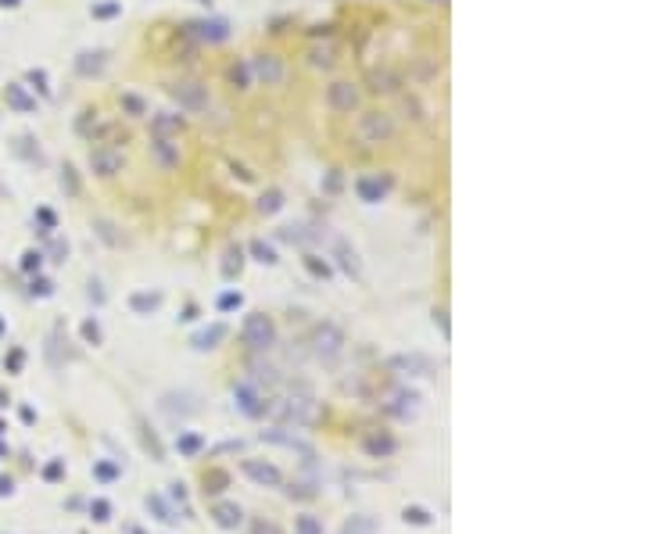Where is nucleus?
<instances>
[{
    "label": "nucleus",
    "mask_w": 645,
    "mask_h": 534,
    "mask_svg": "<svg viewBox=\"0 0 645 534\" xmlns=\"http://www.w3.org/2000/svg\"><path fill=\"white\" fill-rule=\"evenodd\" d=\"M244 473L255 477L258 484H280V470H276V466H265V463H255V459L244 463Z\"/></svg>",
    "instance_id": "obj_1"
},
{
    "label": "nucleus",
    "mask_w": 645,
    "mask_h": 534,
    "mask_svg": "<svg viewBox=\"0 0 645 534\" xmlns=\"http://www.w3.org/2000/svg\"><path fill=\"white\" fill-rule=\"evenodd\" d=\"M219 523H222V527H233V523H240V509H233V506H222V509H219Z\"/></svg>",
    "instance_id": "obj_2"
},
{
    "label": "nucleus",
    "mask_w": 645,
    "mask_h": 534,
    "mask_svg": "<svg viewBox=\"0 0 645 534\" xmlns=\"http://www.w3.org/2000/svg\"><path fill=\"white\" fill-rule=\"evenodd\" d=\"M298 530H301V534H322L319 523H315L312 516H301V520H298Z\"/></svg>",
    "instance_id": "obj_3"
},
{
    "label": "nucleus",
    "mask_w": 645,
    "mask_h": 534,
    "mask_svg": "<svg viewBox=\"0 0 645 534\" xmlns=\"http://www.w3.org/2000/svg\"><path fill=\"white\" fill-rule=\"evenodd\" d=\"M405 520H412V523H430V513H427V509H405Z\"/></svg>",
    "instance_id": "obj_4"
},
{
    "label": "nucleus",
    "mask_w": 645,
    "mask_h": 534,
    "mask_svg": "<svg viewBox=\"0 0 645 534\" xmlns=\"http://www.w3.org/2000/svg\"><path fill=\"white\" fill-rule=\"evenodd\" d=\"M179 448H183V452H197V448H201V441H197V437H183V441H179Z\"/></svg>",
    "instance_id": "obj_5"
},
{
    "label": "nucleus",
    "mask_w": 645,
    "mask_h": 534,
    "mask_svg": "<svg viewBox=\"0 0 645 534\" xmlns=\"http://www.w3.org/2000/svg\"><path fill=\"white\" fill-rule=\"evenodd\" d=\"M94 513H97V520H108V502H94Z\"/></svg>",
    "instance_id": "obj_6"
}]
</instances>
